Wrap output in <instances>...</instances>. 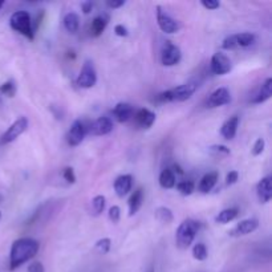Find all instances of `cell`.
I'll return each mask as SVG.
<instances>
[{"instance_id": "cell-30", "label": "cell", "mask_w": 272, "mask_h": 272, "mask_svg": "<svg viewBox=\"0 0 272 272\" xmlns=\"http://www.w3.org/2000/svg\"><path fill=\"white\" fill-rule=\"evenodd\" d=\"M177 189L182 196H191L194 189H196V185L192 181H182L177 185Z\"/></svg>"}, {"instance_id": "cell-5", "label": "cell", "mask_w": 272, "mask_h": 272, "mask_svg": "<svg viewBox=\"0 0 272 272\" xmlns=\"http://www.w3.org/2000/svg\"><path fill=\"white\" fill-rule=\"evenodd\" d=\"M97 83V72L92 61H85L81 68V72L77 77V85L84 89H89L94 87Z\"/></svg>"}, {"instance_id": "cell-16", "label": "cell", "mask_w": 272, "mask_h": 272, "mask_svg": "<svg viewBox=\"0 0 272 272\" xmlns=\"http://www.w3.org/2000/svg\"><path fill=\"white\" fill-rule=\"evenodd\" d=\"M133 186V177L130 174H124L120 176L117 180L114 181V191L120 198H124L126 194H129V191L131 190Z\"/></svg>"}, {"instance_id": "cell-22", "label": "cell", "mask_w": 272, "mask_h": 272, "mask_svg": "<svg viewBox=\"0 0 272 272\" xmlns=\"http://www.w3.org/2000/svg\"><path fill=\"white\" fill-rule=\"evenodd\" d=\"M160 185L163 189H173L176 186V176H174L173 170L165 169L160 176Z\"/></svg>"}, {"instance_id": "cell-9", "label": "cell", "mask_w": 272, "mask_h": 272, "mask_svg": "<svg viewBox=\"0 0 272 272\" xmlns=\"http://www.w3.org/2000/svg\"><path fill=\"white\" fill-rule=\"evenodd\" d=\"M210 67H211L212 73L222 76V74H227L232 69V63L226 54L218 52L211 57Z\"/></svg>"}, {"instance_id": "cell-14", "label": "cell", "mask_w": 272, "mask_h": 272, "mask_svg": "<svg viewBox=\"0 0 272 272\" xmlns=\"http://www.w3.org/2000/svg\"><path fill=\"white\" fill-rule=\"evenodd\" d=\"M113 130V121L109 117H100L90 126L93 135H106Z\"/></svg>"}, {"instance_id": "cell-25", "label": "cell", "mask_w": 272, "mask_h": 272, "mask_svg": "<svg viewBox=\"0 0 272 272\" xmlns=\"http://www.w3.org/2000/svg\"><path fill=\"white\" fill-rule=\"evenodd\" d=\"M238 214H239L238 208H235V207L226 208V210L221 211L217 215V217H215V222H217V223H221V224H226V223H228V222L234 221L235 218L238 217Z\"/></svg>"}, {"instance_id": "cell-39", "label": "cell", "mask_w": 272, "mask_h": 272, "mask_svg": "<svg viewBox=\"0 0 272 272\" xmlns=\"http://www.w3.org/2000/svg\"><path fill=\"white\" fill-rule=\"evenodd\" d=\"M238 178H239V173L235 171V170H232V171H230V173L227 174V177H226V185H234V183H237Z\"/></svg>"}, {"instance_id": "cell-10", "label": "cell", "mask_w": 272, "mask_h": 272, "mask_svg": "<svg viewBox=\"0 0 272 272\" xmlns=\"http://www.w3.org/2000/svg\"><path fill=\"white\" fill-rule=\"evenodd\" d=\"M85 134H87V128L84 126L80 120H76L68 131V144L71 146H79L84 141Z\"/></svg>"}, {"instance_id": "cell-2", "label": "cell", "mask_w": 272, "mask_h": 272, "mask_svg": "<svg viewBox=\"0 0 272 272\" xmlns=\"http://www.w3.org/2000/svg\"><path fill=\"white\" fill-rule=\"evenodd\" d=\"M197 85L196 83H187L178 85V87L173 88V89L165 90V92L160 93L157 96L158 103H182L186 100L191 99V96L196 93Z\"/></svg>"}, {"instance_id": "cell-41", "label": "cell", "mask_w": 272, "mask_h": 272, "mask_svg": "<svg viewBox=\"0 0 272 272\" xmlns=\"http://www.w3.org/2000/svg\"><path fill=\"white\" fill-rule=\"evenodd\" d=\"M28 272H44V266L40 262H33L29 264Z\"/></svg>"}, {"instance_id": "cell-36", "label": "cell", "mask_w": 272, "mask_h": 272, "mask_svg": "<svg viewBox=\"0 0 272 272\" xmlns=\"http://www.w3.org/2000/svg\"><path fill=\"white\" fill-rule=\"evenodd\" d=\"M264 146H266V141L263 138H258L252 146V156H260L264 150Z\"/></svg>"}, {"instance_id": "cell-45", "label": "cell", "mask_w": 272, "mask_h": 272, "mask_svg": "<svg viewBox=\"0 0 272 272\" xmlns=\"http://www.w3.org/2000/svg\"><path fill=\"white\" fill-rule=\"evenodd\" d=\"M0 218H2V212H0Z\"/></svg>"}, {"instance_id": "cell-38", "label": "cell", "mask_w": 272, "mask_h": 272, "mask_svg": "<svg viewBox=\"0 0 272 272\" xmlns=\"http://www.w3.org/2000/svg\"><path fill=\"white\" fill-rule=\"evenodd\" d=\"M201 4L205 7L206 10H210V11H214L221 7V3L217 2V0H202Z\"/></svg>"}, {"instance_id": "cell-21", "label": "cell", "mask_w": 272, "mask_h": 272, "mask_svg": "<svg viewBox=\"0 0 272 272\" xmlns=\"http://www.w3.org/2000/svg\"><path fill=\"white\" fill-rule=\"evenodd\" d=\"M142 201H144V190L137 189L129 198V215L133 217L141 208Z\"/></svg>"}, {"instance_id": "cell-40", "label": "cell", "mask_w": 272, "mask_h": 272, "mask_svg": "<svg viewBox=\"0 0 272 272\" xmlns=\"http://www.w3.org/2000/svg\"><path fill=\"white\" fill-rule=\"evenodd\" d=\"M114 33L120 37H126L128 36V29L126 27H124L122 24H119V26L114 27Z\"/></svg>"}, {"instance_id": "cell-37", "label": "cell", "mask_w": 272, "mask_h": 272, "mask_svg": "<svg viewBox=\"0 0 272 272\" xmlns=\"http://www.w3.org/2000/svg\"><path fill=\"white\" fill-rule=\"evenodd\" d=\"M63 178H64L68 183L73 185V183L76 182V176H74L73 169H72V167H65V169L63 170Z\"/></svg>"}, {"instance_id": "cell-4", "label": "cell", "mask_w": 272, "mask_h": 272, "mask_svg": "<svg viewBox=\"0 0 272 272\" xmlns=\"http://www.w3.org/2000/svg\"><path fill=\"white\" fill-rule=\"evenodd\" d=\"M10 26L13 31H16L20 35L26 36L29 40H33V29L31 15L27 11H16L10 17Z\"/></svg>"}, {"instance_id": "cell-31", "label": "cell", "mask_w": 272, "mask_h": 272, "mask_svg": "<svg viewBox=\"0 0 272 272\" xmlns=\"http://www.w3.org/2000/svg\"><path fill=\"white\" fill-rule=\"evenodd\" d=\"M192 256H194V259L197 260H206L207 259V248L203 243H197L192 248Z\"/></svg>"}, {"instance_id": "cell-7", "label": "cell", "mask_w": 272, "mask_h": 272, "mask_svg": "<svg viewBox=\"0 0 272 272\" xmlns=\"http://www.w3.org/2000/svg\"><path fill=\"white\" fill-rule=\"evenodd\" d=\"M182 57V52L180 47L173 44L171 42H166L163 44L162 52H161V63L165 67H173L181 61Z\"/></svg>"}, {"instance_id": "cell-24", "label": "cell", "mask_w": 272, "mask_h": 272, "mask_svg": "<svg viewBox=\"0 0 272 272\" xmlns=\"http://www.w3.org/2000/svg\"><path fill=\"white\" fill-rule=\"evenodd\" d=\"M154 215H156V219L160 221L161 223L169 224L174 221L173 211H171L169 207H165V206H161V207L156 208Z\"/></svg>"}, {"instance_id": "cell-6", "label": "cell", "mask_w": 272, "mask_h": 272, "mask_svg": "<svg viewBox=\"0 0 272 272\" xmlns=\"http://www.w3.org/2000/svg\"><path fill=\"white\" fill-rule=\"evenodd\" d=\"M27 129H28V120L26 117H20V119H17L10 128L4 131V134L0 137V144H11L16 138H19Z\"/></svg>"}, {"instance_id": "cell-13", "label": "cell", "mask_w": 272, "mask_h": 272, "mask_svg": "<svg viewBox=\"0 0 272 272\" xmlns=\"http://www.w3.org/2000/svg\"><path fill=\"white\" fill-rule=\"evenodd\" d=\"M256 194L262 203H267L272 198V178L271 176H267L259 181L256 185Z\"/></svg>"}, {"instance_id": "cell-43", "label": "cell", "mask_w": 272, "mask_h": 272, "mask_svg": "<svg viewBox=\"0 0 272 272\" xmlns=\"http://www.w3.org/2000/svg\"><path fill=\"white\" fill-rule=\"evenodd\" d=\"M81 10H83V12L85 13V15H88V13L92 12L93 3L92 2H84V3H81Z\"/></svg>"}, {"instance_id": "cell-27", "label": "cell", "mask_w": 272, "mask_h": 272, "mask_svg": "<svg viewBox=\"0 0 272 272\" xmlns=\"http://www.w3.org/2000/svg\"><path fill=\"white\" fill-rule=\"evenodd\" d=\"M235 40H237V47L246 48V47H250L251 44L255 43V35L250 32L238 33V35H235Z\"/></svg>"}, {"instance_id": "cell-18", "label": "cell", "mask_w": 272, "mask_h": 272, "mask_svg": "<svg viewBox=\"0 0 272 272\" xmlns=\"http://www.w3.org/2000/svg\"><path fill=\"white\" fill-rule=\"evenodd\" d=\"M238 125H239V119L237 115L234 117H230L227 121L224 122L223 125L221 128V134L224 140H232V138L237 135V130H238Z\"/></svg>"}, {"instance_id": "cell-3", "label": "cell", "mask_w": 272, "mask_h": 272, "mask_svg": "<svg viewBox=\"0 0 272 272\" xmlns=\"http://www.w3.org/2000/svg\"><path fill=\"white\" fill-rule=\"evenodd\" d=\"M199 231V223L194 219H186L180 224L176 232V243L178 248L186 250L191 246Z\"/></svg>"}, {"instance_id": "cell-20", "label": "cell", "mask_w": 272, "mask_h": 272, "mask_svg": "<svg viewBox=\"0 0 272 272\" xmlns=\"http://www.w3.org/2000/svg\"><path fill=\"white\" fill-rule=\"evenodd\" d=\"M218 178H219V174H218L217 171H211V173H207L206 176L202 177V180L198 186L199 191L203 192V194H207L208 191H211V190L214 189V186L217 185Z\"/></svg>"}, {"instance_id": "cell-29", "label": "cell", "mask_w": 272, "mask_h": 272, "mask_svg": "<svg viewBox=\"0 0 272 272\" xmlns=\"http://www.w3.org/2000/svg\"><path fill=\"white\" fill-rule=\"evenodd\" d=\"M105 197L104 196H96L92 199V211L94 215H100L105 208Z\"/></svg>"}, {"instance_id": "cell-11", "label": "cell", "mask_w": 272, "mask_h": 272, "mask_svg": "<svg viewBox=\"0 0 272 272\" xmlns=\"http://www.w3.org/2000/svg\"><path fill=\"white\" fill-rule=\"evenodd\" d=\"M231 103V94L226 88H218L210 94L207 100L208 108H219Z\"/></svg>"}, {"instance_id": "cell-42", "label": "cell", "mask_w": 272, "mask_h": 272, "mask_svg": "<svg viewBox=\"0 0 272 272\" xmlns=\"http://www.w3.org/2000/svg\"><path fill=\"white\" fill-rule=\"evenodd\" d=\"M106 6H108L109 8H113V10H115V8H120V7L125 6V2H124V0H113V2H108V3H106Z\"/></svg>"}, {"instance_id": "cell-28", "label": "cell", "mask_w": 272, "mask_h": 272, "mask_svg": "<svg viewBox=\"0 0 272 272\" xmlns=\"http://www.w3.org/2000/svg\"><path fill=\"white\" fill-rule=\"evenodd\" d=\"M208 151L211 154L212 157L217 158H223L230 156V149L227 146H224V145H212V146L208 147Z\"/></svg>"}, {"instance_id": "cell-12", "label": "cell", "mask_w": 272, "mask_h": 272, "mask_svg": "<svg viewBox=\"0 0 272 272\" xmlns=\"http://www.w3.org/2000/svg\"><path fill=\"white\" fill-rule=\"evenodd\" d=\"M258 226H259V222H258V219H255V218L244 219V221L239 222L228 234H230L231 237H243V235H248L251 234V232H254V231L258 228Z\"/></svg>"}, {"instance_id": "cell-32", "label": "cell", "mask_w": 272, "mask_h": 272, "mask_svg": "<svg viewBox=\"0 0 272 272\" xmlns=\"http://www.w3.org/2000/svg\"><path fill=\"white\" fill-rule=\"evenodd\" d=\"M0 93L7 97H13L16 93V85L13 81H7L0 87Z\"/></svg>"}, {"instance_id": "cell-35", "label": "cell", "mask_w": 272, "mask_h": 272, "mask_svg": "<svg viewBox=\"0 0 272 272\" xmlns=\"http://www.w3.org/2000/svg\"><path fill=\"white\" fill-rule=\"evenodd\" d=\"M222 48L227 49V51H230V49L238 48V47H237V40H235V35L227 36V37L224 38L223 43H222Z\"/></svg>"}, {"instance_id": "cell-15", "label": "cell", "mask_w": 272, "mask_h": 272, "mask_svg": "<svg viewBox=\"0 0 272 272\" xmlns=\"http://www.w3.org/2000/svg\"><path fill=\"white\" fill-rule=\"evenodd\" d=\"M135 124L142 129H149L153 126L154 121H156V113H153L149 109H138L134 114Z\"/></svg>"}, {"instance_id": "cell-46", "label": "cell", "mask_w": 272, "mask_h": 272, "mask_svg": "<svg viewBox=\"0 0 272 272\" xmlns=\"http://www.w3.org/2000/svg\"><path fill=\"white\" fill-rule=\"evenodd\" d=\"M150 272H153V271H150Z\"/></svg>"}, {"instance_id": "cell-34", "label": "cell", "mask_w": 272, "mask_h": 272, "mask_svg": "<svg viewBox=\"0 0 272 272\" xmlns=\"http://www.w3.org/2000/svg\"><path fill=\"white\" fill-rule=\"evenodd\" d=\"M120 218H121V210H120L119 206H112L109 208V219L113 223H119Z\"/></svg>"}, {"instance_id": "cell-33", "label": "cell", "mask_w": 272, "mask_h": 272, "mask_svg": "<svg viewBox=\"0 0 272 272\" xmlns=\"http://www.w3.org/2000/svg\"><path fill=\"white\" fill-rule=\"evenodd\" d=\"M110 246H112L110 239L109 238H103V239H100L96 243V250L100 254H108L109 250H110Z\"/></svg>"}, {"instance_id": "cell-44", "label": "cell", "mask_w": 272, "mask_h": 272, "mask_svg": "<svg viewBox=\"0 0 272 272\" xmlns=\"http://www.w3.org/2000/svg\"><path fill=\"white\" fill-rule=\"evenodd\" d=\"M3 6H4V2H3V0H0V8H2Z\"/></svg>"}, {"instance_id": "cell-26", "label": "cell", "mask_w": 272, "mask_h": 272, "mask_svg": "<svg viewBox=\"0 0 272 272\" xmlns=\"http://www.w3.org/2000/svg\"><path fill=\"white\" fill-rule=\"evenodd\" d=\"M106 26H108V17L106 16H97L93 19L92 26H90V32L93 36H100L105 31Z\"/></svg>"}, {"instance_id": "cell-1", "label": "cell", "mask_w": 272, "mask_h": 272, "mask_svg": "<svg viewBox=\"0 0 272 272\" xmlns=\"http://www.w3.org/2000/svg\"><path fill=\"white\" fill-rule=\"evenodd\" d=\"M38 251V242L33 238H20L15 240L10 252V269L13 271L26 262L35 258Z\"/></svg>"}, {"instance_id": "cell-8", "label": "cell", "mask_w": 272, "mask_h": 272, "mask_svg": "<svg viewBox=\"0 0 272 272\" xmlns=\"http://www.w3.org/2000/svg\"><path fill=\"white\" fill-rule=\"evenodd\" d=\"M156 10H157L158 27H160L162 32L171 35V33H177L178 31H180V29H181L180 23L177 22L176 19H173V17L170 16L169 13L166 12V11H163L162 7L157 6V8H156Z\"/></svg>"}, {"instance_id": "cell-19", "label": "cell", "mask_w": 272, "mask_h": 272, "mask_svg": "<svg viewBox=\"0 0 272 272\" xmlns=\"http://www.w3.org/2000/svg\"><path fill=\"white\" fill-rule=\"evenodd\" d=\"M271 96H272V79H267V80L262 84V88L259 89V92L256 93L255 97L251 100V103L263 104L266 103L267 100L271 99Z\"/></svg>"}, {"instance_id": "cell-17", "label": "cell", "mask_w": 272, "mask_h": 272, "mask_svg": "<svg viewBox=\"0 0 272 272\" xmlns=\"http://www.w3.org/2000/svg\"><path fill=\"white\" fill-rule=\"evenodd\" d=\"M113 114L119 122H128L134 115V109L130 104L120 103L113 109Z\"/></svg>"}, {"instance_id": "cell-23", "label": "cell", "mask_w": 272, "mask_h": 272, "mask_svg": "<svg viewBox=\"0 0 272 272\" xmlns=\"http://www.w3.org/2000/svg\"><path fill=\"white\" fill-rule=\"evenodd\" d=\"M64 27L69 33H76L80 28V19L76 13L69 12L64 17Z\"/></svg>"}]
</instances>
